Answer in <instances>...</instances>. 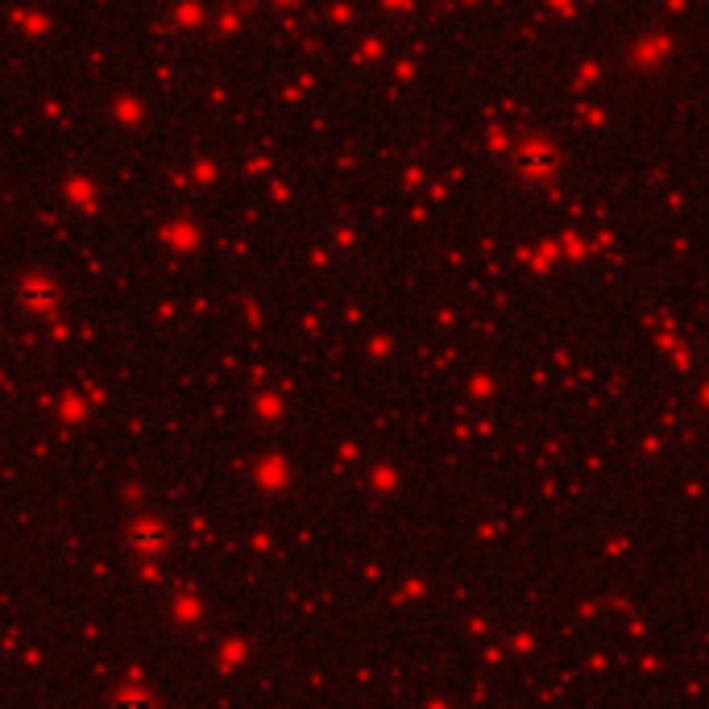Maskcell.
<instances>
[{
  "label": "cell",
  "mask_w": 709,
  "mask_h": 709,
  "mask_svg": "<svg viewBox=\"0 0 709 709\" xmlns=\"http://www.w3.org/2000/svg\"><path fill=\"white\" fill-rule=\"evenodd\" d=\"M17 303H21L25 316H46V311L59 303V291H54L46 278H30L17 287Z\"/></svg>",
  "instance_id": "obj_1"
},
{
  "label": "cell",
  "mask_w": 709,
  "mask_h": 709,
  "mask_svg": "<svg viewBox=\"0 0 709 709\" xmlns=\"http://www.w3.org/2000/svg\"><path fill=\"white\" fill-rule=\"evenodd\" d=\"M548 162H552V158H548V154H540V150H531V154H515V158H510V166H515L523 179L544 175V170H548Z\"/></svg>",
  "instance_id": "obj_2"
}]
</instances>
